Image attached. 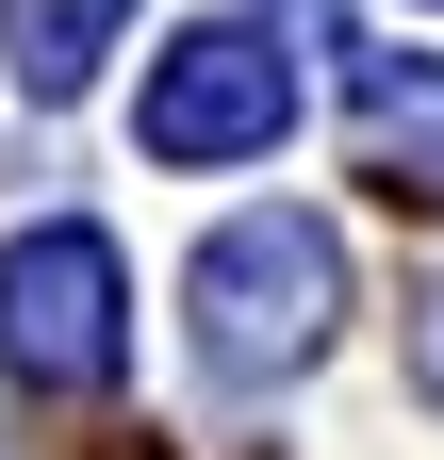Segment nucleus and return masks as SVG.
<instances>
[{"label":"nucleus","instance_id":"f257e3e1","mask_svg":"<svg viewBox=\"0 0 444 460\" xmlns=\"http://www.w3.org/2000/svg\"><path fill=\"white\" fill-rule=\"evenodd\" d=\"M346 329V247L329 214H231L198 247V362L214 378H297Z\"/></svg>","mask_w":444,"mask_h":460},{"label":"nucleus","instance_id":"f03ea898","mask_svg":"<svg viewBox=\"0 0 444 460\" xmlns=\"http://www.w3.org/2000/svg\"><path fill=\"white\" fill-rule=\"evenodd\" d=\"M116 345H132L116 230H17V247H0V378L17 394H99Z\"/></svg>","mask_w":444,"mask_h":460},{"label":"nucleus","instance_id":"7ed1b4c3","mask_svg":"<svg viewBox=\"0 0 444 460\" xmlns=\"http://www.w3.org/2000/svg\"><path fill=\"white\" fill-rule=\"evenodd\" d=\"M132 132H148V164H247V148H280V132H297V49L263 33V17H198V33H164Z\"/></svg>","mask_w":444,"mask_h":460},{"label":"nucleus","instance_id":"20e7f679","mask_svg":"<svg viewBox=\"0 0 444 460\" xmlns=\"http://www.w3.org/2000/svg\"><path fill=\"white\" fill-rule=\"evenodd\" d=\"M116 33H132V0H0V66H17V99H83Z\"/></svg>","mask_w":444,"mask_h":460},{"label":"nucleus","instance_id":"39448f33","mask_svg":"<svg viewBox=\"0 0 444 460\" xmlns=\"http://www.w3.org/2000/svg\"><path fill=\"white\" fill-rule=\"evenodd\" d=\"M362 181L378 198H395V214H444V83L412 66H378V99H362Z\"/></svg>","mask_w":444,"mask_h":460}]
</instances>
